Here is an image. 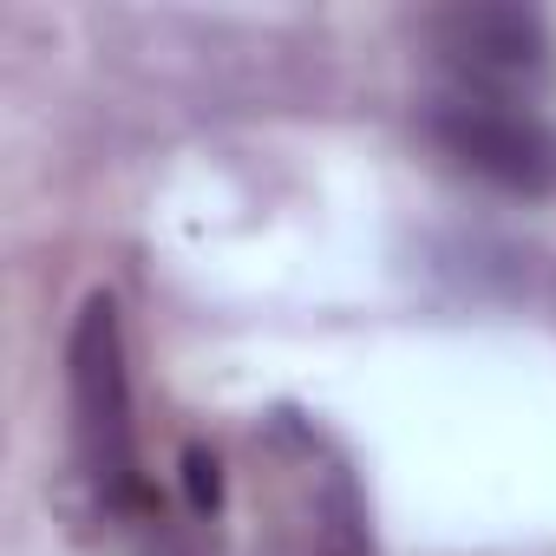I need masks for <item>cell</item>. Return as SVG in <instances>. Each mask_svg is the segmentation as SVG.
I'll return each mask as SVG.
<instances>
[{
  "instance_id": "6da1fadb",
  "label": "cell",
  "mask_w": 556,
  "mask_h": 556,
  "mask_svg": "<svg viewBox=\"0 0 556 556\" xmlns=\"http://www.w3.org/2000/svg\"><path fill=\"white\" fill-rule=\"evenodd\" d=\"M66 432H73V510L112 536L164 543L177 523V497L144 465L138 439V393H131V348L125 315L112 295H86L73 341H66Z\"/></svg>"
},
{
  "instance_id": "7a4b0ae2",
  "label": "cell",
  "mask_w": 556,
  "mask_h": 556,
  "mask_svg": "<svg viewBox=\"0 0 556 556\" xmlns=\"http://www.w3.org/2000/svg\"><path fill=\"white\" fill-rule=\"evenodd\" d=\"M255 556H380L348 445L302 406H268L249 432Z\"/></svg>"
},
{
  "instance_id": "3957f363",
  "label": "cell",
  "mask_w": 556,
  "mask_h": 556,
  "mask_svg": "<svg viewBox=\"0 0 556 556\" xmlns=\"http://www.w3.org/2000/svg\"><path fill=\"white\" fill-rule=\"evenodd\" d=\"M426 138L452 170L504 197H556V125L536 105L439 92L426 105Z\"/></svg>"
},
{
  "instance_id": "277c9868",
  "label": "cell",
  "mask_w": 556,
  "mask_h": 556,
  "mask_svg": "<svg viewBox=\"0 0 556 556\" xmlns=\"http://www.w3.org/2000/svg\"><path fill=\"white\" fill-rule=\"evenodd\" d=\"M445 92L536 105L549 92V27L536 8H452L432 21Z\"/></svg>"
},
{
  "instance_id": "5b68a950",
  "label": "cell",
  "mask_w": 556,
  "mask_h": 556,
  "mask_svg": "<svg viewBox=\"0 0 556 556\" xmlns=\"http://www.w3.org/2000/svg\"><path fill=\"white\" fill-rule=\"evenodd\" d=\"M177 504H184L190 523H210V530L223 517V458L203 439H190L184 458H177Z\"/></svg>"
}]
</instances>
